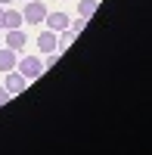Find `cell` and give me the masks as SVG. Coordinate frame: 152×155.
<instances>
[{
  "mask_svg": "<svg viewBox=\"0 0 152 155\" xmlns=\"http://www.w3.org/2000/svg\"><path fill=\"white\" fill-rule=\"evenodd\" d=\"M25 84H28V78H22L16 68H12V71H6V90H9V96H16V93H22V90H25Z\"/></svg>",
  "mask_w": 152,
  "mask_h": 155,
  "instance_id": "cell-4",
  "label": "cell"
},
{
  "mask_svg": "<svg viewBox=\"0 0 152 155\" xmlns=\"http://www.w3.org/2000/svg\"><path fill=\"white\" fill-rule=\"evenodd\" d=\"M22 19L31 22V25H41V22L47 19V6L41 3V0H25V12H22Z\"/></svg>",
  "mask_w": 152,
  "mask_h": 155,
  "instance_id": "cell-2",
  "label": "cell"
},
{
  "mask_svg": "<svg viewBox=\"0 0 152 155\" xmlns=\"http://www.w3.org/2000/svg\"><path fill=\"white\" fill-rule=\"evenodd\" d=\"M71 44H74V31H71V28H65V31L56 34V50H59V53H62V50H68Z\"/></svg>",
  "mask_w": 152,
  "mask_h": 155,
  "instance_id": "cell-9",
  "label": "cell"
},
{
  "mask_svg": "<svg viewBox=\"0 0 152 155\" xmlns=\"http://www.w3.org/2000/svg\"><path fill=\"white\" fill-rule=\"evenodd\" d=\"M78 12H81L84 19H90L93 12H96V0H81V3H78Z\"/></svg>",
  "mask_w": 152,
  "mask_h": 155,
  "instance_id": "cell-10",
  "label": "cell"
},
{
  "mask_svg": "<svg viewBox=\"0 0 152 155\" xmlns=\"http://www.w3.org/2000/svg\"><path fill=\"white\" fill-rule=\"evenodd\" d=\"M37 50H41V53H53L56 50V31H41L37 34Z\"/></svg>",
  "mask_w": 152,
  "mask_h": 155,
  "instance_id": "cell-6",
  "label": "cell"
},
{
  "mask_svg": "<svg viewBox=\"0 0 152 155\" xmlns=\"http://www.w3.org/2000/svg\"><path fill=\"white\" fill-rule=\"evenodd\" d=\"M3 44H6L9 50H16V53H19V50H22L25 44H28V37H25V31H22V28H6V34H3Z\"/></svg>",
  "mask_w": 152,
  "mask_h": 155,
  "instance_id": "cell-3",
  "label": "cell"
},
{
  "mask_svg": "<svg viewBox=\"0 0 152 155\" xmlns=\"http://www.w3.org/2000/svg\"><path fill=\"white\" fill-rule=\"evenodd\" d=\"M16 71L22 78H28V81H34V78L44 71V62L37 56H22V59H16Z\"/></svg>",
  "mask_w": 152,
  "mask_h": 155,
  "instance_id": "cell-1",
  "label": "cell"
},
{
  "mask_svg": "<svg viewBox=\"0 0 152 155\" xmlns=\"http://www.w3.org/2000/svg\"><path fill=\"white\" fill-rule=\"evenodd\" d=\"M6 99H9V90H6V87H0V106H3Z\"/></svg>",
  "mask_w": 152,
  "mask_h": 155,
  "instance_id": "cell-13",
  "label": "cell"
},
{
  "mask_svg": "<svg viewBox=\"0 0 152 155\" xmlns=\"http://www.w3.org/2000/svg\"><path fill=\"white\" fill-rule=\"evenodd\" d=\"M56 62H59V50H53V53H47V65H44V68H53Z\"/></svg>",
  "mask_w": 152,
  "mask_h": 155,
  "instance_id": "cell-12",
  "label": "cell"
},
{
  "mask_svg": "<svg viewBox=\"0 0 152 155\" xmlns=\"http://www.w3.org/2000/svg\"><path fill=\"white\" fill-rule=\"evenodd\" d=\"M9 3H12V0H0V6H9Z\"/></svg>",
  "mask_w": 152,
  "mask_h": 155,
  "instance_id": "cell-15",
  "label": "cell"
},
{
  "mask_svg": "<svg viewBox=\"0 0 152 155\" xmlns=\"http://www.w3.org/2000/svg\"><path fill=\"white\" fill-rule=\"evenodd\" d=\"M84 25H87V19H84V16H81V19H74V22H68V28H71V31H74V34H78V31H81V28H84Z\"/></svg>",
  "mask_w": 152,
  "mask_h": 155,
  "instance_id": "cell-11",
  "label": "cell"
},
{
  "mask_svg": "<svg viewBox=\"0 0 152 155\" xmlns=\"http://www.w3.org/2000/svg\"><path fill=\"white\" fill-rule=\"evenodd\" d=\"M16 59H19V53H16V50L0 47V71H12V68H16Z\"/></svg>",
  "mask_w": 152,
  "mask_h": 155,
  "instance_id": "cell-7",
  "label": "cell"
},
{
  "mask_svg": "<svg viewBox=\"0 0 152 155\" xmlns=\"http://www.w3.org/2000/svg\"><path fill=\"white\" fill-rule=\"evenodd\" d=\"M3 9H6V6H0V31H3Z\"/></svg>",
  "mask_w": 152,
  "mask_h": 155,
  "instance_id": "cell-14",
  "label": "cell"
},
{
  "mask_svg": "<svg viewBox=\"0 0 152 155\" xmlns=\"http://www.w3.org/2000/svg\"><path fill=\"white\" fill-rule=\"evenodd\" d=\"M68 22H71V19L65 16V12H47V28H50V31H56V34H59V31H65V28H68Z\"/></svg>",
  "mask_w": 152,
  "mask_h": 155,
  "instance_id": "cell-5",
  "label": "cell"
},
{
  "mask_svg": "<svg viewBox=\"0 0 152 155\" xmlns=\"http://www.w3.org/2000/svg\"><path fill=\"white\" fill-rule=\"evenodd\" d=\"M6 28H22V12H16V9H3V31Z\"/></svg>",
  "mask_w": 152,
  "mask_h": 155,
  "instance_id": "cell-8",
  "label": "cell"
}]
</instances>
